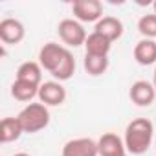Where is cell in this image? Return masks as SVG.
I'll use <instances>...</instances> for the list:
<instances>
[{
    "instance_id": "6da1fadb",
    "label": "cell",
    "mask_w": 156,
    "mask_h": 156,
    "mask_svg": "<svg viewBox=\"0 0 156 156\" xmlns=\"http://www.w3.org/2000/svg\"><path fill=\"white\" fill-rule=\"evenodd\" d=\"M39 64L59 83L72 79L75 73V59L72 51L57 42H46L39 50Z\"/></svg>"
},
{
    "instance_id": "7a4b0ae2",
    "label": "cell",
    "mask_w": 156,
    "mask_h": 156,
    "mask_svg": "<svg viewBox=\"0 0 156 156\" xmlns=\"http://www.w3.org/2000/svg\"><path fill=\"white\" fill-rule=\"evenodd\" d=\"M152 136H154V125L151 119H147V118L132 119L127 125L125 136H123V143H125L127 152L134 154V156L145 154L152 143Z\"/></svg>"
},
{
    "instance_id": "3957f363",
    "label": "cell",
    "mask_w": 156,
    "mask_h": 156,
    "mask_svg": "<svg viewBox=\"0 0 156 156\" xmlns=\"http://www.w3.org/2000/svg\"><path fill=\"white\" fill-rule=\"evenodd\" d=\"M19 121L24 129V132L28 134H35L41 132L42 129H46L50 125V110L46 105L39 103H30L26 105L20 112H19Z\"/></svg>"
},
{
    "instance_id": "277c9868",
    "label": "cell",
    "mask_w": 156,
    "mask_h": 156,
    "mask_svg": "<svg viewBox=\"0 0 156 156\" xmlns=\"http://www.w3.org/2000/svg\"><path fill=\"white\" fill-rule=\"evenodd\" d=\"M57 33H59V39L70 48L85 46L87 37H88L85 26L75 19H62L57 26Z\"/></svg>"
},
{
    "instance_id": "5b68a950",
    "label": "cell",
    "mask_w": 156,
    "mask_h": 156,
    "mask_svg": "<svg viewBox=\"0 0 156 156\" xmlns=\"http://www.w3.org/2000/svg\"><path fill=\"white\" fill-rule=\"evenodd\" d=\"M72 13L73 19L79 20L81 24L85 22H99L103 19V2L99 0H75L72 4Z\"/></svg>"
},
{
    "instance_id": "8992f818",
    "label": "cell",
    "mask_w": 156,
    "mask_h": 156,
    "mask_svg": "<svg viewBox=\"0 0 156 156\" xmlns=\"http://www.w3.org/2000/svg\"><path fill=\"white\" fill-rule=\"evenodd\" d=\"M37 98L46 107H61L66 101V88L59 81H44L39 88Z\"/></svg>"
},
{
    "instance_id": "52a82bcc",
    "label": "cell",
    "mask_w": 156,
    "mask_h": 156,
    "mask_svg": "<svg viewBox=\"0 0 156 156\" xmlns=\"http://www.w3.org/2000/svg\"><path fill=\"white\" fill-rule=\"evenodd\" d=\"M26 37V28L19 19L6 17L0 20V41L6 44H19Z\"/></svg>"
},
{
    "instance_id": "ba28073f",
    "label": "cell",
    "mask_w": 156,
    "mask_h": 156,
    "mask_svg": "<svg viewBox=\"0 0 156 156\" xmlns=\"http://www.w3.org/2000/svg\"><path fill=\"white\" fill-rule=\"evenodd\" d=\"M129 98L136 107H151L156 99V88L149 81H134L129 90Z\"/></svg>"
},
{
    "instance_id": "9c48e42d",
    "label": "cell",
    "mask_w": 156,
    "mask_h": 156,
    "mask_svg": "<svg viewBox=\"0 0 156 156\" xmlns=\"http://www.w3.org/2000/svg\"><path fill=\"white\" fill-rule=\"evenodd\" d=\"M62 156H99L98 141L92 138H75L64 143Z\"/></svg>"
},
{
    "instance_id": "30bf717a",
    "label": "cell",
    "mask_w": 156,
    "mask_h": 156,
    "mask_svg": "<svg viewBox=\"0 0 156 156\" xmlns=\"http://www.w3.org/2000/svg\"><path fill=\"white\" fill-rule=\"evenodd\" d=\"M98 149H99V156H129L123 140L114 132L103 134L98 140Z\"/></svg>"
},
{
    "instance_id": "8fae6325",
    "label": "cell",
    "mask_w": 156,
    "mask_h": 156,
    "mask_svg": "<svg viewBox=\"0 0 156 156\" xmlns=\"http://www.w3.org/2000/svg\"><path fill=\"white\" fill-rule=\"evenodd\" d=\"M134 61L141 66H156V41L152 39H141L136 46H134Z\"/></svg>"
},
{
    "instance_id": "7c38bea8",
    "label": "cell",
    "mask_w": 156,
    "mask_h": 156,
    "mask_svg": "<svg viewBox=\"0 0 156 156\" xmlns=\"http://www.w3.org/2000/svg\"><path fill=\"white\" fill-rule=\"evenodd\" d=\"M110 48H112V42H110L107 37H103L101 33H98V31H92V33L87 37V42H85L87 55L108 57V53H110Z\"/></svg>"
},
{
    "instance_id": "4fadbf2b",
    "label": "cell",
    "mask_w": 156,
    "mask_h": 156,
    "mask_svg": "<svg viewBox=\"0 0 156 156\" xmlns=\"http://www.w3.org/2000/svg\"><path fill=\"white\" fill-rule=\"evenodd\" d=\"M94 31L101 33V35L107 37L110 42H114V41H118V39L123 35V22H121L119 19H116V17H103V19L96 24Z\"/></svg>"
},
{
    "instance_id": "5bb4252c",
    "label": "cell",
    "mask_w": 156,
    "mask_h": 156,
    "mask_svg": "<svg viewBox=\"0 0 156 156\" xmlns=\"http://www.w3.org/2000/svg\"><path fill=\"white\" fill-rule=\"evenodd\" d=\"M17 79L19 81H26V83H33L37 87L42 85V66L35 61H26L17 68Z\"/></svg>"
},
{
    "instance_id": "9a60e30c",
    "label": "cell",
    "mask_w": 156,
    "mask_h": 156,
    "mask_svg": "<svg viewBox=\"0 0 156 156\" xmlns=\"http://www.w3.org/2000/svg\"><path fill=\"white\" fill-rule=\"evenodd\" d=\"M22 134H24V129H22L19 118H4L0 121V141L2 143L17 141Z\"/></svg>"
},
{
    "instance_id": "2e32d148",
    "label": "cell",
    "mask_w": 156,
    "mask_h": 156,
    "mask_svg": "<svg viewBox=\"0 0 156 156\" xmlns=\"http://www.w3.org/2000/svg\"><path fill=\"white\" fill-rule=\"evenodd\" d=\"M39 88H41V87H37V85H33V83H26V81L15 79L9 92H11V96H13L17 101H22V103H28V105H30V101L39 96Z\"/></svg>"
},
{
    "instance_id": "e0dca14e",
    "label": "cell",
    "mask_w": 156,
    "mask_h": 156,
    "mask_svg": "<svg viewBox=\"0 0 156 156\" xmlns=\"http://www.w3.org/2000/svg\"><path fill=\"white\" fill-rule=\"evenodd\" d=\"M108 57H98V55H87L85 53V61H83V66H85V72L92 77H99L103 75L107 70H108Z\"/></svg>"
},
{
    "instance_id": "ac0fdd59",
    "label": "cell",
    "mask_w": 156,
    "mask_h": 156,
    "mask_svg": "<svg viewBox=\"0 0 156 156\" xmlns=\"http://www.w3.org/2000/svg\"><path fill=\"white\" fill-rule=\"evenodd\" d=\"M138 31L143 35V39H156V15L149 13L140 17L138 20Z\"/></svg>"
},
{
    "instance_id": "d6986e66",
    "label": "cell",
    "mask_w": 156,
    "mask_h": 156,
    "mask_svg": "<svg viewBox=\"0 0 156 156\" xmlns=\"http://www.w3.org/2000/svg\"><path fill=\"white\" fill-rule=\"evenodd\" d=\"M152 85H154V88H156V66H154V73H152Z\"/></svg>"
},
{
    "instance_id": "ffe728a7",
    "label": "cell",
    "mask_w": 156,
    "mask_h": 156,
    "mask_svg": "<svg viewBox=\"0 0 156 156\" xmlns=\"http://www.w3.org/2000/svg\"><path fill=\"white\" fill-rule=\"evenodd\" d=\"M13 156H31V154H28V152H17V154H13Z\"/></svg>"
},
{
    "instance_id": "44dd1931",
    "label": "cell",
    "mask_w": 156,
    "mask_h": 156,
    "mask_svg": "<svg viewBox=\"0 0 156 156\" xmlns=\"http://www.w3.org/2000/svg\"><path fill=\"white\" fill-rule=\"evenodd\" d=\"M152 9H154V15H156V2L152 4Z\"/></svg>"
}]
</instances>
